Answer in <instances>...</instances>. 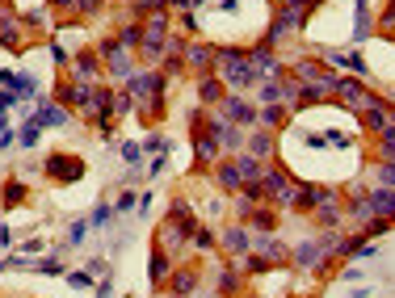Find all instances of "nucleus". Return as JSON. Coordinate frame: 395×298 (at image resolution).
Listing matches in <instances>:
<instances>
[{
    "instance_id": "1",
    "label": "nucleus",
    "mask_w": 395,
    "mask_h": 298,
    "mask_svg": "<svg viewBox=\"0 0 395 298\" xmlns=\"http://www.w3.org/2000/svg\"><path fill=\"white\" fill-rule=\"evenodd\" d=\"M215 72H219L223 84H232V93L257 84V72H253V63H248V50H240V46H219V55H215Z\"/></svg>"
},
{
    "instance_id": "2",
    "label": "nucleus",
    "mask_w": 395,
    "mask_h": 298,
    "mask_svg": "<svg viewBox=\"0 0 395 298\" xmlns=\"http://www.w3.org/2000/svg\"><path fill=\"white\" fill-rule=\"evenodd\" d=\"M122 88L135 97V105H143L147 118H160L164 114V72H135Z\"/></svg>"
},
{
    "instance_id": "3",
    "label": "nucleus",
    "mask_w": 395,
    "mask_h": 298,
    "mask_svg": "<svg viewBox=\"0 0 395 298\" xmlns=\"http://www.w3.org/2000/svg\"><path fill=\"white\" fill-rule=\"evenodd\" d=\"M261 185H265V202H274V206H295V194H299V181L282 168V164H265V177H261Z\"/></svg>"
},
{
    "instance_id": "4",
    "label": "nucleus",
    "mask_w": 395,
    "mask_h": 298,
    "mask_svg": "<svg viewBox=\"0 0 395 298\" xmlns=\"http://www.w3.org/2000/svg\"><path fill=\"white\" fill-rule=\"evenodd\" d=\"M97 55H101V63H105V72H109L114 80L126 84V80L135 76V59H130V50H126L118 38H105V42L97 46Z\"/></svg>"
},
{
    "instance_id": "5",
    "label": "nucleus",
    "mask_w": 395,
    "mask_h": 298,
    "mask_svg": "<svg viewBox=\"0 0 395 298\" xmlns=\"http://www.w3.org/2000/svg\"><path fill=\"white\" fill-rule=\"evenodd\" d=\"M333 101H341V105H349V109H362V105L370 101V88H366L362 76H337V80H333Z\"/></svg>"
},
{
    "instance_id": "6",
    "label": "nucleus",
    "mask_w": 395,
    "mask_h": 298,
    "mask_svg": "<svg viewBox=\"0 0 395 298\" xmlns=\"http://www.w3.org/2000/svg\"><path fill=\"white\" fill-rule=\"evenodd\" d=\"M93 93H97V84H88V80H67V84H59V105H67V109H84V114H93Z\"/></svg>"
},
{
    "instance_id": "7",
    "label": "nucleus",
    "mask_w": 395,
    "mask_h": 298,
    "mask_svg": "<svg viewBox=\"0 0 395 298\" xmlns=\"http://www.w3.org/2000/svg\"><path fill=\"white\" fill-rule=\"evenodd\" d=\"M215 55H219V46H210V42H185V72L210 76L215 72Z\"/></svg>"
},
{
    "instance_id": "8",
    "label": "nucleus",
    "mask_w": 395,
    "mask_h": 298,
    "mask_svg": "<svg viewBox=\"0 0 395 298\" xmlns=\"http://www.w3.org/2000/svg\"><path fill=\"white\" fill-rule=\"evenodd\" d=\"M324 101H333V80H320V84L299 80V88L290 97V109H307V105H324Z\"/></svg>"
},
{
    "instance_id": "9",
    "label": "nucleus",
    "mask_w": 395,
    "mask_h": 298,
    "mask_svg": "<svg viewBox=\"0 0 395 298\" xmlns=\"http://www.w3.org/2000/svg\"><path fill=\"white\" fill-rule=\"evenodd\" d=\"M219 156H223L219 139H215L210 130H194V164H198V168H215Z\"/></svg>"
},
{
    "instance_id": "10",
    "label": "nucleus",
    "mask_w": 395,
    "mask_h": 298,
    "mask_svg": "<svg viewBox=\"0 0 395 298\" xmlns=\"http://www.w3.org/2000/svg\"><path fill=\"white\" fill-rule=\"evenodd\" d=\"M223 118H227V122H236V126L257 130V109H253L244 97H236V93H227V97H223Z\"/></svg>"
},
{
    "instance_id": "11",
    "label": "nucleus",
    "mask_w": 395,
    "mask_h": 298,
    "mask_svg": "<svg viewBox=\"0 0 395 298\" xmlns=\"http://www.w3.org/2000/svg\"><path fill=\"white\" fill-rule=\"evenodd\" d=\"M248 63H253V72H257V80L261 76H282V63H278V55H274V46H265V42H257L253 50H248Z\"/></svg>"
},
{
    "instance_id": "12",
    "label": "nucleus",
    "mask_w": 395,
    "mask_h": 298,
    "mask_svg": "<svg viewBox=\"0 0 395 298\" xmlns=\"http://www.w3.org/2000/svg\"><path fill=\"white\" fill-rule=\"evenodd\" d=\"M101 72H105V63H101V55H97V50H76V59H72V76H76V80L97 84V80H101Z\"/></svg>"
},
{
    "instance_id": "13",
    "label": "nucleus",
    "mask_w": 395,
    "mask_h": 298,
    "mask_svg": "<svg viewBox=\"0 0 395 298\" xmlns=\"http://www.w3.org/2000/svg\"><path fill=\"white\" fill-rule=\"evenodd\" d=\"M21 42H25V21H21L17 13L0 8V46H8V50H21Z\"/></svg>"
},
{
    "instance_id": "14",
    "label": "nucleus",
    "mask_w": 395,
    "mask_h": 298,
    "mask_svg": "<svg viewBox=\"0 0 395 298\" xmlns=\"http://www.w3.org/2000/svg\"><path fill=\"white\" fill-rule=\"evenodd\" d=\"M324 261H333L328 252H324V244H299V248H290V265H299V269H324Z\"/></svg>"
},
{
    "instance_id": "15",
    "label": "nucleus",
    "mask_w": 395,
    "mask_h": 298,
    "mask_svg": "<svg viewBox=\"0 0 395 298\" xmlns=\"http://www.w3.org/2000/svg\"><path fill=\"white\" fill-rule=\"evenodd\" d=\"M46 172H51L55 181H67V185H72V181L84 177V164H80L76 156H51V160H46Z\"/></svg>"
},
{
    "instance_id": "16",
    "label": "nucleus",
    "mask_w": 395,
    "mask_h": 298,
    "mask_svg": "<svg viewBox=\"0 0 395 298\" xmlns=\"http://www.w3.org/2000/svg\"><path fill=\"white\" fill-rule=\"evenodd\" d=\"M244 147H248V156H257L261 164H269V160H274V147H278V143H274V130L257 126V130L248 135V143H244Z\"/></svg>"
},
{
    "instance_id": "17",
    "label": "nucleus",
    "mask_w": 395,
    "mask_h": 298,
    "mask_svg": "<svg viewBox=\"0 0 395 298\" xmlns=\"http://www.w3.org/2000/svg\"><path fill=\"white\" fill-rule=\"evenodd\" d=\"M215 185L223 189V194H240L244 189V177H240V168H236V160H223V164H215Z\"/></svg>"
},
{
    "instance_id": "18",
    "label": "nucleus",
    "mask_w": 395,
    "mask_h": 298,
    "mask_svg": "<svg viewBox=\"0 0 395 298\" xmlns=\"http://www.w3.org/2000/svg\"><path fill=\"white\" fill-rule=\"evenodd\" d=\"M257 257L274 269V265H286V261H290V248H286L282 240H274V236H261V240H257Z\"/></svg>"
},
{
    "instance_id": "19",
    "label": "nucleus",
    "mask_w": 395,
    "mask_h": 298,
    "mask_svg": "<svg viewBox=\"0 0 395 298\" xmlns=\"http://www.w3.org/2000/svg\"><path fill=\"white\" fill-rule=\"evenodd\" d=\"M295 76H299L303 84H320V80H337V76L328 72V63H324V59H299V63H295Z\"/></svg>"
},
{
    "instance_id": "20",
    "label": "nucleus",
    "mask_w": 395,
    "mask_h": 298,
    "mask_svg": "<svg viewBox=\"0 0 395 298\" xmlns=\"http://www.w3.org/2000/svg\"><path fill=\"white\" fill-rule=\"evenodd\" d=\"M290 122V109L282 105V101H274V105H261L257 109V126H265V130H282Z\"/></svg>"
},
{
    "instance_id": "21",
    "label": "nucleus",
    "mask_w": 395,
    "mask_h": 298,
    "mask_svg": "<svg viewBox=\"0 0 395 298\" xmlns=\"http://www.w3.org/2000/svg\"><path fill=\"white\" fill-rule=\"evenodd\" d=\"M248 231H257V236H274L278 231V215H274V206L265 202V206H257L253 215H248V223H244Z\"/></svg>"
},
{
    "instance_id": "22",
    "label": "nucleus",
    "mask_w": 395,
    "mask_h": 298,
    "mask_svg": "<svg viewBox=\"0 0 395 298\" xmlns=\"http://www.w3.org/2000/svg\"><path fill=\"white\" fill-rule=\"evenodd\" d=\"M341 219H345V202H341V198H333V202H320V206H316V223H320L324 231L341 227Z\"/></svg>"
},
{
    "instance_id": "23",
    "label": "nucleus",
    "mask_w": 395,
    "mask_h": 298,
    "mask_svg": "<svg viewBox=\"0 0 395 298\" xmlns=\"http://www.w3.org/2000/svg\"><path fill=\"white\" fill-rule=\"evenodd\" d=\"M223 97H227V88H223V80H219L215 72L198 80V101H202V105H219Z\"/></svg>"
},
{
    "instance_id": "24",
    "label": "nucleus",
    "mask_w": 395,
    "mask_h": 298,
    "mask_svg": "<svg viewBox=\"0 0 395 298\" xmlns=\"http://www.w3.org/2000/svg\"><path fill=\"white\" fill-rule=\"evenodd\" d=\"M164 223H177V227H185L189 236H194V227H198V215H194V206L185 202V198H177L173 206H168V219Z\"/></svg>"
},
{
    "instance_id": "25",
    "label": "nucleus",
    "mask_w": 395,
    "mask_h": 298,
    "mask_svg": "<svg viewBox=\"0 0 395 298\" xmlns=\"http://www.w3.org/2000/svg\"><path fill=\"white\" fill-rule=\"evenodd\" d=\"M160 248H164V252H181V248H189V231L177 227V223H164V227H160Z\"/></svg>"
},
{
    "instance_id": "26",
    "label": "nucleus",
    "mask_w": 395,
    "mask_h": 298,
    "mask_svg": "<svg viewBox=\"0 0 395 298\" xmlns=\"http://www.w3.org/2000/svg\"><path fill=\"white\" fill-rule=\"evenodd\" d=\"M168 290L177 298H194V290H198V273L194 269H177V273H168Z\"/></svg>"
},
{
    "instance_id": "27",
    "label": "nucleus",
    "mask_w": 395,
    "mask_h": 298,
    "mask_svg": "<svg viewBox=\"0 0 395 298\" xmlns=\"http://www.w3.org/2000/svg\"><path fill=\"white\" fill-rule=\"evenodd\" d=\"M223 248H227L232 257L248 252V248H253V236H248V227H227V231H223Z\"/></svg>"
},
{
    "instance_id": "28",
    "label": "nucleus",
    "mask_w": 395,
    "mask_h": 298,
    "mask_svg": "<svg viewBox=\"0 0 395 298\" xmlns=\"http://www.w3.org/2000/svg\"><path fill=\"white\" fill-rule=\"evenodd\" d=\"M370 206H375V215H379V219H395V189L375 185V189H370Z\"/></svg>"
},
{
    "instance_id": "29",
    "label": "nucleus",
    "mask_w": 395,
    "mask_h": 298,
    "mask_svg": "<svg viewBox=\"0 0 395 298\" xmlns=\"http://www.w3.org/2000/svg\"><path fill=\"white\" fill-rule=\"evenodd\" d=\"M236 168H240L244 181H261V177H265V164H261L257 156H248V151H236Z\"/></svg>"
},
{
    "instance_id": "30",
    "label": "nucleus",
    "mask_w": 395,
    "mask_h": 298,
    "mask_svg": "<svg viewBox=\"0 0 395 298\" xmlns=\"http://www.w3.org/2000/svg\"><path fill=\"white\" fill-rule=\"evenodd\" d=\"M147 273H152V282H156V286H160V282L173 273V265H168V252H164L160 244H156V252H152V265H147Z\"/></svg>"
},
{
    "instance_id": "31",
    "label": "nucleus",
    "mask_w": 395,
    "mask_h": 298,
    "mask_svg": "<svg viewBox=\"0 0 395 298\" xmlns=\"http://www.w3.org/2000/svg\"><path fill=\"white\" fill-rule=\"evenodd\" d=\"M114 38H118L126 50H139V42H143V25H139V21H126V25H122Z\"/></svg>"
},
{
    "instance_id": "32",
    "label": "nucleus",
    "mask_w": 395,
    "mask_h": 298,
    "mask_svg": "<svg viewBox=\"0 0 395 298\" xmlns=\"http://www.w3.org/2000/svg\"><path fill=\"white\" fill-rule=\"evenodd\" d=\"M34 122H38V126H63V122H67V105H42Z\"/></svg>"
},
{
    "instance_id": "33",
    "label": "nucleus",
    "mask_w": 395,
    "mask_h": 298,
    "mask_svg": "<svg viewBox=\"0 0 395 298\" xmlns=\"http://www.w3.org/2000/svg\"><path fill=\"white\" fill-rule=\"evenodd\" d=\"M257 97H261V105H274V101H282V76H274V80H261V84H257Z\"/></svg>"
},
{
    "instance_id": "34",
    "label": "nucleus",
    "mask_w": 395,
    "mask_h": 298,
    "mask_svg": "<svg viewBox=\"0 0 395 298\" xmlns=\"http://www.w3.org/2000/svg\"><path fill=\"white\" fill-rule=\"evenodd\" d=\"M8 93H13V97H34V93H38V84H34V76H25V72H13V84H8Z\"/></svg>"
},
{
    "instance_id": "35",
    "label": "nucleus",
    "mask_w": 395,
    "mask_h": 298,
    "mask_svg": "<svg viewBox=\"0 0 395 298\" xmlns=\"http://www.w3.org/2000/svg\"><path fill=\"white\" fill-rule=\"evenodd\" d=\"M240 290V269H219V294H236Z\"/></svg>"
},
{
    "instance_id": "36",
    "label": "nucleus",
    "mask_w": 395,
    "mask_h": 298,
    "mask_svg": "<svg viewBox=\"0 0 395 298\" xmlns=\"http://www.w3.org/2000/svg\"><path fill=\"white\" fill-rule=\"evenodd\" d=\"M375 181H379L383 189H395V160H379V164H375Z\"/></svg>"
},
{
    "instance_id": "37",
    "label": "nucleus",
    "mask_w": 395,
    "mask_h": 298,
    "mask_svg": "<svg viewBox=\"0 0 395 298\" xmlns=\"http://www.w3.org/2000/svg\"><path fill=\"white\" fill-rule=\"evenodd\" d=\"M25 202V185L21 181H4V206L13 210V206H21Z\"/></svg>"
},
{
    "instance_id": "38",
    "label": "nucleus",
    "mask_w": 395,
    "mask_h": 298,
    "mask_svg": "<svg viewBox=\"0 0 395 298\" xmlns=\"http://www.w3.org/2000/svg\"><path fill=\"white\" fill-rule=\"evenodd\" d=\"M189 248H198V252H215V236H210V231H202V227H194Z\"/></svg>"
},
{
    "instance_id": "39",
    "label": "nucleus",
    "mask_w": 395,
    "mask_h": 298,
    "mask_svg": "<svg viewBox=\"0 0 395 298\" xmlns=\"http://www.w3.org/2000/svg\"><path fill=\"white\" fill-rule=\"evenodd\" d=\"M379 160H395V126L379 135Z\"/></svg>"
},
{
    "instance_id": "40",
    "label": "nucleus",
    "mask_w": 395,
    "mask_h": 298,
    "mask_svg": "<svg viewBox=\"0 0 395 298\" xmlns=\"http://www.w3.org/2000/svg\"><path fill=\"white\" fill-rule=\"evenodd\" d=\"M379 34H383V38H395V0H387V8H383V17H379Z\"/></svg>"
},
{
    "instance_id": "41",
    "label": "nucleus",
    "mask_w": 395,
    "mask_h": 298,
    "mask_svg": "<svg viewBox=\"0 0 395 298\" xmlns=\"http://www.w3.org/2000/svg\"><path fill=\"white\" fill-rule=\"evenodd\" d=\"M383 231H391V219H370V223H362V236H366V240H375V236H383Z\"/></svg>"
},
{
    "instance_id": "42",
    "label": "nucleus",
    "mask_w": 395,
    "mask_h": 298,
    "mask_svg": "<svg viewBox=\"0 0 395 298\" xmlns=\"http://www.w3.org/2000/svg\"><path fill=\"white\" fill-rule=\"evenodd\" d=\"M51 59H55L59 67H72V59H76V55H72L67 46H51Z\"/></svg>"
},
{
    "instance_id": "43",
    "label": "nucleus",
    "mask_w": 395,
    "mask_h": 298,
    "mask_svg": "<svg viewBox=\"0 0 395 298\" xmlns=\"http://www.w3.org/2000/svg\"><path fill=\"white\" fill-rule=\"evenodd\" d=\"M122 160H126V164H139V160H143V147H139V143H122Z\"/></svg>"
},
{
    "instance_id": "44",
    "label": "nucleus",
    "mask_w": 395,
    "mask_h": 298,
    "mask_svg": "<svg viewBox=\"0 0 395 298\" xmlns=\"http://www.w3.org/2000/svg\"><path fill=\"white\" fill-rule=\"evenodd\" d=\"M109 219H114V206H97V210H93V219H88V223H93V227H105V223H109Z\"/></svg>"
},
{
    "instance_id": "45",
    "label": "nucleus",
    "mask_w": 395,
    "mask_h": 298,
    "mask_svg": "<svg viewBox=\"0 0 395 298\" xmlns=\"http://www.w3.org/2000/svg\"><path fill=\"white\" fill-rule=\"evenodd\" d=\"M21 143H25V147L38 143V122H25V126H21Z\"/></svg>"
},
{
    "instance_id": "46",
    "label": "nucleus",
    "mask_w": 395,
    "mask_h": 298,
    "mask_svg": "<svg viewBox=\"0 0 395 298\" xmlns=\"http://www.w3.org/2000/svg\"><path fill=\"white\" fill-rule=\"evenodd\" d=\"M320 4H324V0H290V8H299L303 17H312V13H316Z\"/></svg>"
},
{
    "instance_id": "47",
    "label": "nucleus",
    "mask_w": 395,
    "mask_h": 298,
    "mask_svg": "<svg viewBox=\"0 0 395 298\" xmlns=\"http://www.w3.org/2000/svg\"><path fill=\"white\" fill-rule=\"evenodd\" d=\"M97 8H101V0H76V13H80V17H93Z\"/></svg>"
},
{
    "instance_id": "48",
    "label": "nucleus",
    "mask_w": 395,
    "mask_h": 298,
    "mask_svg": "<svg viewBox=\"0 0 395 298\" xmlns=\"http://www.w3.org/2000/svg\"><path fill=\"white\" fill-rule=\"evenodd\" d=\"M67 286H76V290H88V286H93V278H88V273H72V278H67Z\"/></svg>"
},
{
    "instance_id": "49",
    "label": "nucleus",
    "mask_w": 395,
    "mask_h": 298,
    "mask_svg": "<svg viewBox=\"0 0 395 298\" xmlns=\"http://www.w3.org/2000/svg\"><path fill=\"white\" fill-rule=\"evenodd\" d=\"M345 63H349V67H354V76H366V59H362V55H349V59H345Z\"/></svg>"
},
{
    "instance_id": "50",
    "label": "nucleus",
    "mask_w": 395,
    "mask_h": 298,
    "mask_svg": "<svg viewBox=\"0 0 395 298\" xmlns=\"http://www.w3.org/2000/svg\"><path fill=\"white\" fill-rule=\"evenodd\" d=\"M114 210H118V215H122V210H135V194H130V189H126V194H122V198H118V206H114Z\"/></svg>"
},
{
    "instance_id": "51",
    "label": "nucleus",
    "mask_w": 395,
    "mask_h": 298,
    "mask_svg": "<svg viewBox=\"0 0 395 298\" xmlns=\"http://www.w3.org/2000/svg\"><path fill=\"white\" fill-rule=\"evenodd\" d=\"M160 147H164V151H168V143H164V139H160V135H152V139H147V143H143V151H160Z\"/></svg>"
},
{
    "instance_id": "52",
    "label": "nucleus",
    "mask_w": 395,
    "mask_h": 298,
    "mask_svg": "<svg viewBox=\"0 0 395 298\" xmlns=\"http://www.w3.org/2000/svg\"><path fill=\"white\" fill-rule=\"evenodd\" d=\"M13 101H17V97H13V93H8V88H4V93H0V109H8V105H13Z\"/></svg>"
},
{
    "instance_id": "53",
    "label": "nucleus",
    "mask_w": 395,
    "mask_h": 298,
    "mask_svg": "<svg viewBox=\"0 0 395 298\" xmlns=\"http://www.w3.org/2000/svg\"><path fill=\"white\" fill-rule=\"evenodd\" d=\"M219 8H223V13H236V8H240V0H219Z\"/></svg>"
},
{
    "instance_id": "54",
    "label": "nucleus",
    "mask_w": 395,
    "mask_h": 298,
    "mask_svg": "<svg viewBox=\"0 0 395 298\" xmlns=\"http://www.w3.org/2000/svg\"><path fill=\"white\" fill-rule=\"evenodd\" d=\"M0 84H13V72H0Z\"/></svg>"
},
{
    "instance_id": "55",
    "label": "nucleus",
    "mask_w": 395,
    "mask_h": 298,
    "mask_svg": "<svg viewBox=\"0 0 395 298\" xmlns=\"http://www.w3.org/2000/svg\"><path fill=\"white\" fill-rule=\"evenodd\" d=\"M269 4H274V8H286V4H290V0H269Z\"/></svg>"
},
{
    "instance_id": "56",
    "label": "nucleus",
    "mask_w": 395,
    "mask_h": 298,
    "mask_svg": "<svg viewBox=\"0 0 395 298\" xmlns=\"http://www.w3.org/2000/svg\"><path fill=\"white\" fill-rule=\"evenodd\" d=\"M164 4H177V8H185V4H189V0H164Z\"/></svg>"
},
{
    "instance_id": "57",
    "label": "nucleus",
    "mask_w": 395,
    "mask_h": 298,
    "mask_svg": "<svg viewBox=\"0 0 395 298\" xmlns=\"http://www.w3.org/2000/svg\"><path fill=\"white\" fill-rule=\"evenodd\" d=\"M189 4H206V0H189Z\"/></svg>"
},
{
    "instance_id": "58",
    "label": "nucleus",
    "mask_w": 395,
    "mask_h": 298,
    "mask_svg": "<svg viewBox=\"0 0 395 298\" xmlns=\"http://www.w3.org/2000/svg\"><path fill=\"white\" fill-rule=\"evenodd\" d=\"M0 8H4V0H0Z\"/></svg>"
},
{
    "instance_id": "59",
    "label": "nucleus",
    "mask_w": 395,
    "mask_h": 298,
    "mask_svg": "<svg viewBox=\"0 0 395 298\" xmlns=\"http://www.w3.org/2000/svg\"><path fill=\"white\" fill-rule=\"evenodd\" d=\"M391 227H395V219H391Z\"/></svg>"
}]
</instances>
